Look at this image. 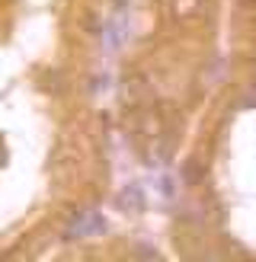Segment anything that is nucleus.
<instances>
[{
    "mask_svg": "<svg viewBox=\"0 0 256 262\" xmlns=\"http://www.w3.org/2000/svg\"><path fill=\"white\" fill-rule=\"evenodd\" d=\"M77 227H71V237H87V233H99L106 230V221H102L99 214H83L80 221H74Z\"/></svg>",
    "mask_w": 256,
    "mask_h": 262,
    "instance_id": "nucleus-1",
    "label": "nucleus"
},
{
    "mask_svg": "<svg viewBox=\"0 0 256 262\" xmlns=\"http://www.w3.org/2000/svg\"><path fill=\"white\" fill-rule=\"evenodd\" d=\"M138 90H144V77H132V80H125V102H138Z\"/></svg>",
    "mask_w": 256,
    "mask_h": 262,
    "instance_id": "nucleus-2",
    "label": "nucleus"
},
{
    "mask_svg": "<svg viewBox=\"0 0 256 262\" xmlns=\"http://www.w3.org/2000/svg\"><path fill=\"white\" fill-rule=\"evenodd\" d=\"M240 4H243V7H256V0H240Z\"/></svg>",
    "mask_w": 256,
    "mask_h": 262,
    "instance_id": "nucleus-3",
    "label": "nucleus"
}]
</instances>
